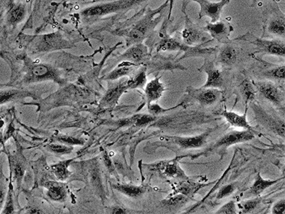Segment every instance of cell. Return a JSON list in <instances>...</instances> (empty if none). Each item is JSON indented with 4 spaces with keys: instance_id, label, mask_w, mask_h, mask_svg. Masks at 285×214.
<instances>
[{
    "instance_id": "19",
    "label": "cell",
    "mask_w": 285,
    "mask_h": 214,
    "mask_svg": "<svg viewBox=\"0 0 285 214\" xmlns=\"http://www.w3.org/2000/svg\"><path fill=\"white\" fill-rule=\"evenodd\" d=\"M209 184H210L193 182V181H190L189 178L182 180V181L173 186V192L172 194L181 193L193 199V197L196 193H198V191L207 187Z\"/></svg>"
},
{
    "instance_id": "5",
    "label": "cell",
    "mask_w": 285,
    "mask_h": 214,
    "mask_svg": "<svg viewBox=\"0 0 285 214\" xmlns=\"http://www.w3.org/2000/svg\"><path fill=\"white\" fill-rule=\"evenodd\" d=\"M263 28V38L272 37L285 40V15L278 6L275 5L268 10Z\"/></svg>"
},
{
    "instance_id": "32",
    "label": "cell",
    "mask_w": 285,
    "mask_h": 214,
    "mask_svg": "<svg viewBox=\"0 0 285 214\" xmlns=\"http://www.w3.org/2000/svg\"><path fill=\"white\" fill-rule=\"evenodd\" d=\"M25 95V93L21 92L18 90L10 89L0 91V105L21 98Z\"/></svg>"
},
{
    "instance_id": "25",
    "label": "cell",
    "mask_w": 285,
    "mask_h": 214,
    "mask_svg": "<svg viewBox=\"0 0 285 214\" xmlns=\"http://www.w3.org/2000/svg\"><path fill=\"white\" fill-rule=\"evenodd\" d=\"M114 189L125 196L136 198L142 196L146 192V188L142 186H134L131 184H116L113 186Z\"/></svg>"
},
{
    "instance_id": "44",
    "label": "cell",
    "mask_w": 285,
    "mask_h": 214,
    "mask_svg": "<svg viewBox=\"0 0 285 214\" xmlns=\"http://www.w3.org/2000/svg\"><path fill=\"white\" fill-rule=\"evenodd\" d=\"M127 213H128L127 211L123 208L121 207V206H116L112 209V214H123Z\"/></svg>"
},
{
    "instance_id": "18",
    "label": "cell",
    "mask_w": 285,
    "mask_h": 214,
    "mask_svg": "<svg viewBox=\"0 0 285 214\" xmlns=\"http://www.w3.org/2000/svg\"><path fill=\"white\" fill-rule=\"evenodd\" d=\"M217 53V62L223 66H232L238 61V50L231 43L224 44L221 47L218 46Z\"/></svg>"
},
{
    "instance_id": "20",
    "label": "cell",
    "mask_w": 285,
    "mask_h": 214,
    "mask_svg": "<svg viewBox=\"0 0 285 214\" xmlns=\"http://www.w3.org/2000/svg\"><path fill=\"white\" fill-rule=\"evenodd\" d=\"M247 105H246L245 111L242 115H240V114H237V113L234 112V111H227V109L223 110V111L220 113V114L223 116L230 125L257 133L255 131V129H254L253 127L249 125L247 119Z\"/></svg>"
},
{
    "instance_id": "29",
    "label": "cell",
    "mask_w": 285,
    "mask_h": 214,
    "mask_svg": "<svg viewBox=\"0 0 285 214\" xmlns=\"http://www.w3.org/2000/svg\"><path fill=\"white\" fill-rule=\"evenodd\" d=\"M48 189L47 195L54 201H61L66 196L64 188L57 183L49 182L46 186Z\"/></svg>"
},
{
    "instance_id": "9",
    "label": "cell",
    "mask_w": 285,
    "mask_h": 214,
    "mask_svg": "<svg viewBox=\"0 0 285 214\" xmlns=\"http://www.w3.org/2000/svg\"><path fill=\"white\" fill-rule=\"evenodd\" d=\"M255 135L256 133L248 130L230 131L217 141L206 152L213 151L219 148H227L235 144L249 142L255 137Z\"/></svg>"
},
{
    "instance_id": "33",
    "label": "cell",
    "mask_w": 285,
    "mask_h": 214,
    "mask_svg": "<svg viewBox=\"0 0 285 214\" xmlns=\"http://www.w3.org/2000/svg\"><path fill=\"white\" fill-rule=\"evenodd\" d=\"M260 203V198H253V199L246 200V201H241L237 205V207L239 209L240 214H248L256 209L257 206Z\"/></svg>"
},
{
    "instance_id": "36",
    "label": "cell",
    "mask_w": 285,
    "mask_h": 214,
    "mask_svg": "<svg viewBox=\"0 0 285 214\" xmlns=\"http://www.w3.org/2000/svg\"><path fill=\"white\" fill-rule=\"evenodd\" d=\"M215 214H237L238 212V207H237L235 201L234 200H230L228 202L224 204L218 209Z\"/></svg>"
},
{
    "instance_id": "3",
    "label": "cell",
    "mask_w": 285,
    "mask_h": 214,
    "mask_svg": "<svg viewBox=\"0 0 285 214\" xmlns=\"http://www.w3.org/2000/svg\"><path fill=\"white\" fill-rule=\"evenodd\" d=\"M188 1L183 0L182 12L185 16V24L181 32V40L188 46H198L207 44L213 41V39L204 30V28L193 22L187 13V4Z\"/></svg>"
},
{
    "instance_id": "11",
    "label": "cell",
    "mask_w": 285,
    "mask_h": 214,
    "mask_svg": "<svg viewBox=\"0 0 285 214\" xmlns=\"http://www.w3.org/2000/svg\"><path fill=\"white\" fill-rule=\"evenodd\" d=\"M187 95L195 99L204 106H210L216 103L222 97V92L219 89L214 88H196L188 86L186 89Z\"/></svg>"
},
{
    "instance_id": "6",
    "label": "cell",
    "mask_w": 285,
    "mask_h": 214,
    "mask_svg": "<svg viewBox=\"0 0 285 214\" xmlns=\"http://www.w3.org/2000/svg\"><path fill=\"white\" fill-rule=\"evenodd\" d=\"M32 46L35 52L40 53L70 48L71 44L61 33L57 32L35 36L32 39Z\"/></svg>"
},
{
    "instance_id": "24",
    "label": "cell",
    "mask_w": 285,
    "mask_h": 214,
    "mask_svg": "<svg viewBox=\"0 0 285 214\" xmlns=\"http://www.w3.org/2000/svg\"><path fill=\"white\" fill-rule=\"evenodd\" d=\"M136 66H137V65L134 63L123 61V63L119 64L117 68L108 74L106 80H116L122 78L124 76L129 75L134 71Z\"/></svg>"
},
{
    "instance_id": "34",
    "label": "cell",
    "mask_w": 285,
    "mask_h": 214,
    "mask_svg": "<svg viewBox=\"0 0 285 214\" xmlns=\"http://www.w3.org/2000/svg\"><path fill=\"white\" fill-rule=\"evenodd\" d=\"M285 64L277 65L273 67L269 68L265 72V75L272 79L278 80H285Z\"/></svg>"
},
{
    "instance_id": "10",
    "label": "cell",
    "mask_w": 285,
    "mask_h": 214,
    "mask_svg": "<svg viewBox=\"0 0 285 214\" xmlns=\"http://www.w3.org/2000/svg\"><path fill=\"white\" fill-rule=\"evenodd\" d=\"M204 29L213 40H215L221 44H228L232 42L230 36L231 35L232 32H234V28L230 23L224 22L220 20L215 22L207 21V24Z\"/></svg>"
},
{
    "instance_id": "27",
    "label": "cell",
    "mask_w": 285,
    "mask_h": 214,
    "mask_svg": "<svg viewBox=\"0 0 285 214\" xmlns=\"http://www.w3.org/2000/svg\"><path fill=\"white\" fill-rule=\"evenodd\" d=\"M26 15V8L22 4H16L9 9L8 21L12 25L20 24Z\"/></svg>"
},
{
    "instance_id": "8",
    "label": "cell",
    "mask_w": 285,
    "mask_h": 214,
    "mask_svg": "<svg viewBox=\"0 0 285 214\" xmlns=\"http://www.w3.org/2000/svg\"><path fill=\"white\" fill-rule=\"evenodd\" d=\"M198 3L200 6L198 17L200 20L204 18L210 19V22H215L221 20L223 8L230 2V0H221L212 1L210 0H186Z\"/></svg>"
},
{
    "instance_id": "40",
    "label": "cell",
    "mask_w": 285,
    "mask_h": 214,
    "mask_svg": "<svg viewBox=\"0 0 285 214\" xmlns=\"http://www.w3.org/2000/svg\"><path fill=\"white\" fill-rule=\"evenodd\" d=\"M272 214H284L285 212V198L279 200L272 207Z\"/></svg>"
},
{
    "instance_id": "15",
    "label": "cell",
    "mask_w": 285,
    "mask_h": 214,
    "mask_svg": "<svg viewBox=\"0 0 285 214\" xmlns=\"http://www.w3.org/2000/svg\"><path fill=\"white\" fill-rule=\"evenodd\" d=\"M149 57L148 46L142 43L128 46V49L121 56L120 58L123 61L138 65L148 60Z\"/></svg>"
},
{
    "instance_id": "30",
    "label": "cell",
    "mask_w": 285,
    "mask_h": 214,
    "mask_svg": "<svg viewBox=\"0 0 285 214\" xmlns=\"http://www.w3.org/2000/svg\"><path fill=\"white\" fill-rule=\"evenodd\" d=\"M71 161H72V159H69V160L61 161V162L52 166V171L60 181H64L69 177V171L68 170V167H69Z\"/></svg>"
},
{
    "instance_id": "35",
    "label": "cell",
    "mask_w": 285,
    "mask_h": 214,
    "mask_svg": "<svg viewBox=\"0 0 285 214\" xmlns=\"http://www.w3.org/2000/svg\"><path fill=\"white\" fill-rule=\"evenodd\" d=\"M236 189L237 186L235 184H229L223 186L217 193V201H219V200L223 199V198H226V197L230 196L236 190Z\"/></svg>"
},
{
    "instance_id": "1",
    "label": "cell",
    "mask_w": 285,
    "mask_h": 214,
    "mask_svg": "<svg viewBox=\"0 0 285 214\" xmlns=\"http://www.w3.org/2000/svg\"><path fill=\"white\" fill-rule=\"evenodd\" d=\"M169 0H167L156 9L144 7L142 16L139 18L129 27L119 32V35L124 37L126 46L142 43L153 33L156 27L160 24L163 18V11L169 7Z\"/></svg>"
},
{
    "instance_id": "13",
    "label": "cell",
    "mask_w": 285,
    "mask_h": 214,
    "mask_svg": "<svg viewBox=\"0 0 285 214\" xmlns=\"http://www.w3.org/2000/svg\"><path fill=\"white\" fill-rule=\"evenodd\" d=\"M213 129L206 130L205 132L194 136H165L167 141H169L172 144L178 146L183 150H190L202 147L207 142L209 136L211 134Z\"/></svg>"
},
{
    "instance_id": "26",
    "label": "cell",
    "mask_w": 285,
    "mask_h": 214,
    "mask_svg": "<svg viewBox=\"0 0 285 214\" xmlns=\"http://www.w3.org/2000/svg\"><path fill=\"white\" fill-rule=\"evenodd\" d=\"M147 84L146 68L142 67L136 74L127 81L128 89L143 88Z\"/></svg>"
},
{
    "instance_id": "38",
    "label": "cell",
    "mask_w": 285,
    "mask_h": 214,
    "mask_svg": "<svg viewBox=\"0 0 285 214\" xmlns=\"http://www.w3.org/2000/svg\"><path fill=\"white\" fill-rule=\"evenodd\" d=\"M181 105H178V106L173 107V108H164L161 107L159 104L157 103H151L148 105V110L149 111L150 114L153 116L159 115V114H163V113L166 112V111H170V110L173 109V108H176V107H178L181 106Z\"/></svg>"
},
{
    "instance_id": "41",
    "label": "cell",
    "mask_w": 285,
    "mask_h": 214,
    "mask_svg": "<svg viewBox=\"0 0 285 214\" xmlns=\"http://www.w3.org/2000/svg\"><path fill=\"white\" fill-rule=\"evenodd\" d=\"M58 140L61 142L67 143L71 144H83V142L80 139L70 137V136H60L58 137Z\"/></svg>"
},
{
    "instance_id": "28",
    "label": "cell",
    "mask_w": 285,
    "mask_h": 214,
    "mask_svg": "<svg viewBox=\"0 0 285 214\" xmlns=\"http://www.w3.org/2000/svg\"><path fill=\"white\" fill-rule=\"evenodd\" d=\"M239 88L242 96L245 101L246 105H247L249 102H252L255 99V86L252 85L251 81L248 79H244L240 85Z\"/></svg>"
},
{
    "instance_id": "43",
    "label": "cell",
    "mask_w": 285,
    "mask_h": 214,
    "mask_svg": "<svg viewBox=\"0 0 285 214\" xmlns=\"http://www.w3.org/2000/svg\"><path fill=\"white\" fill-rule=\"evenodd\" d=\"M15 176L17 177H21L22 176L23 172H24V170H23L22 166L20 164H17L16 167L15 169Z\"/></svg>"
},
{
    "instance_id": "39",
    "label": "cell",
    "mask_w": 285,
    "mask_h": 214,
    "mask_svg": "<svg viewBox=\"0 0 285 214\" xmlns=\"http://www.w3.org/2000/svg\"><path fill=\"white\" fill-rule=\"evenodd\" d=\"M48 148L51 151H53L54 153H59V154L69 153L72 151V148H71V147L61 145V144H49L48 146Z\"/></svg>"
},
{
    "instance_id": "7",
    "label": "cell",
    "mask_w": 285,
    "mask_h": 214,
    "mask_svg": "<svg viewBox=\"0 0 285 214\" xmlns=\"http://www.w3.org/2000/svg\"><path fill=\"white\" fill-rule=\"evenodd\" d=\"M54 80L61 83V79L57 69L44 64H32L27 69L26 82H37Z\"/></svg>"
},
{
    "instance_id": "31",
    "label": "cell",
    "mask_w": 285,
    "mask_h": 214,
    "mask_svg": "<svg viewBox=\"0 0 285 214\" xmlns=\"http://www.w3.org/2000/svg\"><path fill=\"white\" fill-rule=\"evenodd\" d=\"M190 200H191V198L185 196V195L176 193V194H171L167 197L163 201V203L164 205L176 207V206L184 205Z\"/></svg>"
},
{
    "instance_id": "47",
    "label": "cell",
    "mask_w": 285,
    "mask_h": 214,
    "mask_svg": "<svg viewBox=\"0 0 285 214\" xmlns=\"http://www.w3.org/2000/svg\"><path fill=\"white\" fill-rule=\"evenodd\" d=\"M251 1H252V5H255V4H257V2H258V1H261V0H251ZM271 1L275 2V0H271Z\"/></svg>"
},
{
    "instance_id": "22",
    "label": "cell",
    "mask_w": 285,
    "mask_h": 214,
    "mask_svg": "<svg viewBox=\"0 0 285 214\" xmlns=\"http://www.w3.org/2000/svg\"><path fill=\"white\" fill-rule=\"evenodd\" d=\"M128 89L127 81L117 84L115 86H112L111 89L108 90L106 95L102 99V103L104 106H112V105H115L117 103L118 100L120 98L122 94Z\"/></svg>"
},
{
    "instance_id": "16",
    "label": "cell",
    "mask_w": 285,
    "mask_h": 214,
    "mask_svg": "<svg viewBox=\"0 0 285 214\" xmlns=\"http://www.w3.org/2000/svg\"><path fill=\"white\" fill-rule=\"evenodd\" d=\"M253 109L255 111L256 117L261 121L263 125H265V127H267L269 129L272 130L273 132L281 136L282 138H285L284 120L274 119L272 116L266 114L263 110L261 109V108L257 105H253Z\"/></svg>"
},
{
    "instance_id": "17",
    "label": "cell",
    "mask_w": 285,
    "mask_h": 214,
    "mask_svg": "<svg viewBox=\"0 0 285 214\" xmlns=\"http://www.w3.org/2000/svg\"><path fill=\"white\" fill-rule=\"evenodd\" d=\"M155 167L161 171L165 176L170 178H181V179H188L184 171L180 167L177 159L160 161L155 164Z\"/></svg>"
},
{
    "instance_id": "2",
    "label": "cell",
    "mask_w": 285,
    "mask_h": 214,
    "mask_svg": "<svg viewBox=\"0 0 285 214\" xmlns=\"http://www.w3.org/2000/svg\"><path fill=\"white\" fill-rule=\"evenodd\" d=\"M147 1L149 0H114L83 9L81 12V15L84 18H95L110 14L126 12L139 7Z\"/></svg>"
},
{
    "instance_id": "12",
    "label": "cell",
    "mask_w": 285,
    "mask_h": 214,
    "mask_svg": "<svg viewBox=\"0 0 285 214\" xmlns=\"http://www.w3.org/2000/svg\"><path fill=\"white\" fill-rule=\"evenodd\" d=\"M200 71L207 74V80L201 87L221 89L224 85L222 71L216 67L215 63L209 59H205L204 64L198 69Z\"/></svg>"
},
{
    "instance_id": "42",
    "label": "cell",
    "mask_w": 285,
    "mask_h": 214,
    "mask_svg": "<svg viewBox=\"0 0 285 214\" xmlns=\"http://www.w3.org/2000/svg\"><path fill=\"white\" fill-rule=\"evenodd\" d=\"M103 159H104L105 164H106L107 168H108L109 170L114 171V167H113L112 161H111L109 156H108L107 153H105Z\"/></svg>"
},
{
    "instance_id": "37",
    "label": "cell",
    "mask_w": 285,
    "mask_h": 214,
    "mask_svg": "<svg viewBox=\"0 0 285 214\" xmlns=\"http://www.w3.org/2000/svg\"><path fill=\"white\" fill-rule=\"evenodd\" d=\"M156 119V116L152 115V114H139L135 116L134 123L135 125L138 127H142L149 125L152 122H155Z\"/></svg>"
},
{
    "instance_id": "46",
    "label": "cell",
    "mask_w": 285,
    "mask_h": 214,
    "mask_svg": "<svg viewBox=\"0 0 285 214\" xmlns=\"http://www.w3.org/2000/svg\"><path fill=\"white\" fill-rule=\"evenodd\" d=\"M29 213L30 214H42L41 211L38 210L37 209H32L29 211Z\"/></svg>"
},
{
    "instance_id": "21",
    "label": "cell",
    "mask_w": 285,
    "mask_h": 214,
    "mask_svg": "<svg viewBox=\"0 0 285 214\" xmlns=\"http://www.w3.org/2000/svg\"><path fill=\"white\" fill-rule=\"evenodd\" d=\"M161 77H156L145 85V94L148 105L157 102L162 97L166 88L161 82Z\"/></svg>"
},
{
    "instance_id": "45",
    "label": "cell",
    "mask_w": 285,
    "mask_h": 214,
    "mask_svg": "<svg viewBox=\"0 0 285 214\" xmlns=\"http://www.w3.org/2000/svg\"><path fill=\"white\" fill-rule=\"evenodd\" d=\"M4 196H5L4 192L2 190H0V208L1 207L3 202H4Z\"/></svg>"
},
{
    "instance_id": "23",
    "label": "cell",
    "mask_w": 285,
    "mask_h": 214,
    "mask_svg": "<svg viewBox=\"0 0 285 214\" xmlns=\"http://www.w3.org/2000/svg\"><path fill=\"white\" fill-rule=\"evenodd\" d=\"M280 180H281V178L276 180L265 179V178L262 177L260 173H258L253 184H252V187L249 188V193L252 196H260L265 190H266L269 187H272L274 184H277Z\"/></svg>"
},
{
    "instance_id": "14",
    "label": "cell",
    "mask_w": 285,
    "mask_h": 214,
    "mask_svg": "<svg viewBox=\"0 0 285 214\" xmlns=\"http://www.w3.org/2000/svg\"><path fill=\"white\" fill-rule=\"evenodd\" d=\"M254 86L265 99L276 106L281 107L284 97L280 88L273 82L269 81L253 82Z\"/></svg>"
},
{
    "instance_id": "4",
    "label": "cell",
    "mask_w": 285,
    "mask_h": 214,
    "mask_svg": "<svg viewBox=\"0 0 285 214\" xmlns=\"http://www.w3.org/2000/svg\"><path fill=\"white\" fill-rule=\"evenodd\" d=\"M246 42L249 44L255 45L260 53L269 54L283 57L285 56V40L281 39H265L256 37L251 32H247L242 36L236 37L235 40Z\"/></svg>"
}]
</instances>
